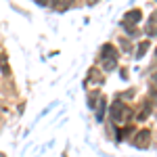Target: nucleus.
Masks as SVG:
<instances>
[{"mask_svg": "<svg viewBox=\"0 0 157 157\" xmlns=\"http://www.w3.org/2000/svg\"><path fill=\"white\" fill-rule=\"evenodd\" d=\"M115 57H117L115 48L111 44H105V48H103V61L107 63V69H113L115 67Z\"/></svg>", "mask_w": 157, "mask_h": 157, "instance_id": "1", "label": "nucleus"}, {"mask_svg": "<svg viewBox=\"0 0 157 157\" xmlns=\"http://www.w3.org/2000/svg\"><path fill=\"white\" fill-rule=\"evenodd\" d=\"M71 2L73 0H52V6H55V9H57V11H67V9H69V6H71Z\"/></svg>", "mask_w": 157, "mask_h": 157, "instance_id": "2", "label": "nucleus"}, {"mask_svg": "<svg viewBox=\"0 0 157 157\" xmlns=\"http://www.w3.org/2000/svg\"><path fill=\"white\" fill-rule=\"evenodd\" d=\"M147 140H149V132H147V130H143V132H140L138 136H136V138H134V143H136L138 147H145V145H147Z\"/></svg>", "mask_w": 157, "mask_h": 157, "instance_id": "3", "label": "nucleus"}, {"mask_svg": "<svg viewBox=\"0 0 157 157\" xmlns=\"http://www.w3.org/2000/svg\"><path fill=\"white\" fill-rule=\"evenodd\" d=\"M113 117H115L117 121H120L121 117H124V107H121V103H120V101H117V103L113 105Z\"/></svg>", "mask_w": 157, "mask_h": 157, "instance_id": "4", "label": "nucleus"}, {"mask_svg": "<svg viewBox=\"0 0 157 157\" xmlns=\"http://www.w3.org/2000/svg\"><path fill=\"white\" fill-rule=\"evenodd\" d=\"M147 46H149V44H147V42H143V44H140V48H138V52H136V55H138V57H143V55H145V50H147Z\"/></svg>", "mask_w": 157, "mask_h": 157, "instance_id": "5", "label": "nucleus"}, {"mask_svg": "<svg viewBox=\"0 0 157 157\" xmlns=\"http://www.w3.org/2000/svg\"><path fill=\"white\" fill-rule=\"evenodd\" d=\"M38 4H42V6H44V4H48V0H36Z\"/></svg>", "mask_w": 157, "mask_h": 157, "instance_id": "6", "label": "nucleus"}, {"mask_svg": "<svg viewBox=\"0 0 157 157\" xmlns=\"http://www.w3.org/2000/svg\"><path fill=\"white\" fill-rule=\"evenodd\" d=\"M98 0H88V4H97Z\"/></svg>", "mask_w": 157, "mask_h": 157, "instance_id": "7", "label": "nucleus"}, {"mask_svg": "<svg viewBox=\"0 0 157 157\" xmlns=\"http://www.w3.org/2000/svg\"><path fill=\"white\" fill-rule=\"evenodd\" d=\"M153 21H157V13H155V15H153Z\"/></svg>", "mask_w": 157, "mask_h": 157, "instance_id": "8", "label": "nucleus"}]
</instances>
